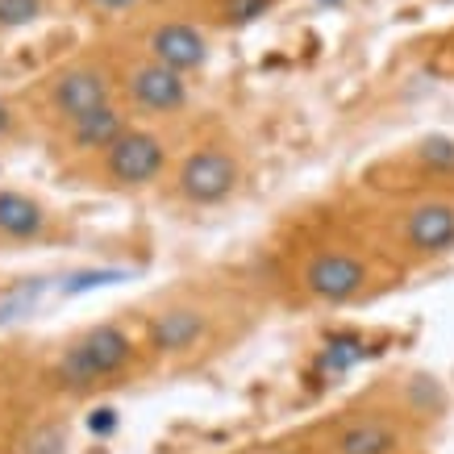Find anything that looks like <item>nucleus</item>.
Wrapping results in <instances>:
<instances>
[{"mask_svg": "<svg viewBox=\"0 0 454 454\" xmlns=\"http://www.w3.org/2000/svg\"><path fill=\"white\" fill-rule=\"evenodd\" d=\"M154 372H192L230 355L254 325L250 304L238 288L184 279L154 292L134 317Z\"/></svg>", "mask_w": 454, "mask_h": 454, "instance_id": "1", "label": "nucleus"}, {"mask_svg": "<svg viewBox=\"0 0 454 454\" xmlns=\"http://www.w3.org/2000/svg\"><path fill=\"white\" fill-rule=\"evenodd\" d=\"M151 375L159 372L146 355L138 325L125 317H105V321L80 325L63 342L51 346L46 358L38 363L34 387L42 400L75 409V404H88L105 392L129 387L138 380H151Z\"/></svg>", "mask_w": 454, "mask_h": 454, "instance_id": "2", "label": "nucleus"}, {"mask_svg": "<svg viewBox=\"0 0 454 454\" xmlns=\"http://www.w3.org/2000/svg\"><path fill=\"white\" fill-rule=\"evenodd\" d=\"M400 279L363 230H325L288 254V288L309 309H355Z\"/></svg>", "mask_w": 454, "mask_h": 454, "instance_id": "3", "label": "nucleus"}, {"mask_svg": "<svg viewBox=\"0 0 454 454\" xmlns=\"http://www.w3.org/2000/svg\"><path fill=\"white\" fill-rule=\"evenodd\" d=\"M429 417L396 396H358L317 421L309 454H421Z\"/></svg>", "mask_w": 454, "mask_h": 454, "instance_id": "4", "label": "nucleus"}, {"mask_svg": "<svg viewBox=\"0 0 454 454\" xmlns=\"http://www.w3.org/2000/svg\"><path fill=\"white\" fill-rule=\"evenodd\" d=\"M363 234L400 276L434 267L454 254V192L392 196L363 225Z\"/></svg>", "mask_w": 454, "mask_h": 454, "instance_id": "5", "label": "nucleus"}, {"mask_svg": "<svg viewBox=\"0 0 454 454\" xmlns=\"http://www.w3.org/2000/svg\"><path fill=\"white\" fill-rule=\"evenodd\" d=\"M247 188V151L230 129H200L179 142L171 176L163 184L167 205L184 213H217Z\"/></svg>", "mask_w": 454, "mask_h": 454, "instance_id": "6", "label": "nucleus"}, {"mask_svg": "<svg viewBox=\"0 0 454 454\" xmlns=\"http://www.w3.org/2000/svg\"><path fill=\"white\" fill-rule=\"evenodd\" d=\"M26 105L42 134H51V129L75 121V117H88V113L117 105V59H113V46H105V51L92 46V51H80V55L55 63L26 92Z\"/></svg>", "mask_w": 454, "mask_h": 454, "instance_id": "7", "label": "nucleus"}, {"mask_svg": "<svg viewBox=\"0 0 454 454\" xmlns=\"http://www.w3.org/2000/svg\"><path fill=\"white\" fill-rule=\"evenodd\" d=\"M179 142L184 138H176L171 125L134 121L109 151L100 159H92L75 179L109 196H142V192H154V188L163 192L171 163L179 154Z\"/></svg>", "mask_w": 454, "mask_h": 454, "instance_id": "8", "label": "nucleus"}, {"mask_svg": "<svg viewBox=\"0 0 454 454\" xmlns=\"http://www.w3.org/2000/svg\"><path fill=\"white\" fill-rule=\"evenodd\" d=\"M113 59H117V100H121V109L129 113L134 121L176 125L192 113L196 92H192V80H188V75L154 63L151 55L134 51L129 42H125V46H113Z\"/></svg>", "mask_w": 454, "mask_h": 454, "instance_id": "9", "label": "nucleus"}, {"mask_svg": "<svg viewBox=\"0 0 454 454\" xmlns=\"http://www.w3.org/2000/svg\"><path fill=\"white\" fill-rule=\"evenodd\" d=\"M134 51L151 55L154 63L179 71V75H200V71L213 63V29L200 26L192 17V9H163V13H151L134 29L129 38Z\"/></svg>", "mask_w": 454, "mask_h": 454, "instance_id": "10", "label": "nucleus"}, {"mask_svg": "<svg viewBox=\"0 0 454 454\" xmlns=\"http://www.w3.org/2000/svg\"><path fill=\"white\" fill-rule=\"evenodd\" d=\"M67 238H71L67 217H63L46 196L0 184V250H4V254L59 247V242H67Z\"/></svg>", "mask_w": 454, "mask_h": 454, "instance_id": "11", "label": "nucleus"}, {"mask_svg": "<svg viewBox=\"0 0 454 454\" xmlns=\"http://www.w3.org/2000/svg\"><path fill=\"white\" fill-rule=\"evenodd\" d=\"M375 179L387 196L413 192H454V138H421L409 151L392 154L387 163L375 167Z\"/></svg>", "mask_w": 454, "mask_h": 454, "instance_id": "12", "label": "nucleus"}, {"mask_svg": "<svg viewBox=\"0 0 454 454\" xmlns=\"http://www.w3.org/2000/svg\"><path fill=\"white\" fill-rule=\"evenodd\" d=\"M129 125H134V117H129V113L121 109V100H117L109 109H97V113H88V117H75V121L59 125L51 134H42V142H46L51 159L75 179L92 159H100V154L109 151Z\"/></svg>", "mask_w": 454, "mask_h": 454, "instance_id": "13", "label": "nucleus"}, {"mask_svg": "<svg viewBox=\"0 0 454 454\" xmlns=\"http://www.w3.org/2000/svg\"><path fill=\"white\" fill-rule=\"evenodd\" d=\"M9 454H71V409L42 400L34 413H26L4 438Z\"/></svg>", "mask_w": 454, "mask_h": 454, "instance_id": "14", "label": "nucleus"}, {"mask_svg": "<svg viewBox=\"0 0 454 454\" xmlns=\"http://www.w3.org/2000/svg\"><path fill=\"white\" fill-rule=\"evenodd\" d=\"M184 4L213 34H238V29H250L254 21L271 17L284 0H184Z\"/></svg>", "mask_w": 454, "mask_h": 454, "instance_id": "15", "label": "nucleus"}, {"mask_svg": "<svg viewBox=\"0 0 454 454\" xmlns=\"http://www.w3.org/2000/svg\"><path fill=\"white\" fill-rule=\"evenodd\" d=\"M34 138H42V129L34 121V113H29L26 97L0 92V151H21Z\"/></svg>", "mask_w": 454, "mask_h": 454, "instance_id": "16", "label": "nucleus"}, {"mask_svg": "<svg viewBox=\"0 0 454 454\" xmlns=\"http://www.w3.org/2000/svg\"><path fill=\"white\" fill-rule=\"evenodd\" d=\"M59 0H0V34H17V29L42 26L55 13Z\"/></svg>", "mask_w": 454, "mask_h": 454, "instance_id": "17", "label": "nucleus"}, {"mask_svg": "<svg viewBox=\"0 0 454 454\" xmlns=\"http://www.w3.org/2000/svg\"><path fill=\"white\" fill-rule=\"evenodd\" d=\"M83 17H92V21H117V17H129L138 9L142 0H71Z\"/></svg>", "mask_w": 454, "mask_h": 454, "instance_id": "18", "label": "nucleus"}, {"mask_svg": "<svg viewBox=\"0 0 454 454\" xmlns=\"http://www.w3.org/2000/svg\"><path fill=\"white\" fill-rule=\"evenodd\" d=\"M438 71H442V75H454V29L446 34V42L438 46Z\"/></svg>", "mask_w": 454, "mask_h": 454, "instance_id": "19", "label": "nucleus"}, {"mask_svg": "<svg viewBox=\"0 0 454 454\" xmlns=\"http://www.w3.org/2000/svg\"><path fill=\"white\" fill-rule=\"evenodd\" d=\"M4 426H9V396H4V387H0V438H4ZM4 446V442H0Z\"/></svg>", "mask_w": 454, "mask_h": 454, "instance_id": "20", "label": "nucleus"}, {"mask_svg": "<svg viewBox=\"0 0 454 454\" xmlns=\"http://www.w3.org/2000/svg\"><path fill=\"white\" fill-rule=\"evenodd\" d=\"M0 454H9V450H4V446H0Z\"/></svg>", "mask_w": 454, "mask_h": 454, "instance_id": "21", "label": "nucleus"}]
</instances>
